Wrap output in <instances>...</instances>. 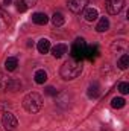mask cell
Returning <instances> with one entry per match:
<instances>
[{
    "mask_svg": "<svg viewBox=\"0 0 129 131\" xmlns=\"http://www.w3.org/2000/svg\"><path fill=\"white\" fill-rule=\"evenodd\" d=\"M81 72H82V63L79 60H73V58L65 61L59 70V73L64 79H74L81 75Z\"/></svg>",
    "mask_w": 129,
    "mask_h": 131,
    "instance_id": "cell-1",
    "label": "cell"
},
{
    "mask_svg": "<svg viewBox=\"0 0 129 131\" xmlns=\"http://www.w3.org/2000/svg\"><path fill=\"white\" fill-rule=\"evenodd\" d=\"M23 107L29 113H38L41 110V107H43V98L38 93L32 92V93H29V95L24 96V99H23Z\"/></svg>",
    "mask_w": 129,
    "mask_h": 131,
    "instance_id": "cell-2",
    "label": "cell"
},
{
    "mask_svg": "<svg viewBox=\"0 0 129 131\" xmlns=\"http://www.w3.org/2000/svg\"><path fill=\"white\" fill-rule=\"evenodd\" d=\"M85 50H87V44H85L84 38H78V40L73 43V46H71L70 55H71L73 60H79V61H81V60L85 57Z\"/></svg>",
    "mask_w": 129,
    "mask_h": 131,
    "instance_id": "cell-3",
    "label": "cell"
},
{
    "mask_svg": "<svg viewBox=\"0 0 129 131\" xmlns=\"http://www.w3.org/2000/svg\"><path fill=\"white\" fill-rule=\"evenodd\" d=\"M2 124H3V127H5L6 131H14L17 128V125H18L17 117L12 113H5L3 117H2Z\"/></svg>",
    "mask_w": 129,
    "mask_h": 131,
    "instance_id": "cell-4",
    "label": "cell"
},
{
    "mask_svg": "<svg viewBox=\"0 0 129 131\" xmlns=\"http://www.w3.org/2000/svg\"><path fill=\"white\" fill-rule=\"evenodd\" d=\"M105 5H106V11L109 14L117 15L123 9V6H125V0H106Z\"/></svg>",
    "mask_w": 129,
    "mask_h": 131,
    "instance_id": "cell-5",
    "label": "cell"
},
{
    "mask_svg": "<svg viewBox=\"0 0 129 131\" xmlns=\"http://www.w3.org/2000/svg\"><path fill=\"white\" fill-rule=\"evenodd\" d=\"M88 5V0H68V9L74 14L82 12Z\"/></svg>",
    "mask_w": 129,
    "mask_h": 131,
    "instance_id": "cell-6",
    "label": "cell"
},
{
    "mask_svg": "<svg viewBox=\"0 0 129 131\" xmlns=\"http://www.w3.org/2000/svg\"><path fill=\"white\" fill-rule=\"evenodd\" d=\"M112 52H117V53H126V49H128V43L125 40H117L112 43L111 46Z\"/></svg>",
    "mask_w": 129,
    "mask_h": 131,
    "instance_id": "cell-7",
    "label": "cell"
},
{
    "mask_svg": "<svg viewBox=\"0 0 129 131\" xmlns=\"http://www.w3.org/2000/svg\"><path fill=\"white\" fill-rule=\"evenodd\" d=\"M82 12H84V18H85L87 21H94L97 17H99L97 9H94V8H85Z\"/></svg>",
    "mask_w": 129,
    "mask_h": 131,
    "instance_id": "cell-8",
    "label": "cell"
},
{
    "mask_svg": "<svg viewBox=\"0 0 129 131\" xmlns=\"http://www.w3.org/2000/svg\"><path fill=\"white\" fill-rule=\"evenodd\" d=\"M36 49H38L40 53H47L50 50V41L47 38H41L38 41V44H36Z\"/></svg>",
    "mask_w": 129,
    "mask_h": 131,
    "instance_id": "cell-9",
    "label": "cell"
},
{
    "mask_svg": "<svg viewBox=\"0 0 129 131\" xmlns=\"http://www.w3.org/2000/svg\"><path fill=\"white\" fill-rule=\"evenodd\" d=\"M32 21L35 25H46L49 21V17L44 12H35L32 15Z\"/></svg>",
    "mask_w": 129,
    "mask_h": 131,
    "instance_id": "cell-10",
    "label": "cell"
},
{
    "mask_svg": "<svg viewBox=\"0 0 129 131\" xmlns=\"http://www.w3.org/2000/svg\"><path fill=\"white\" fill-rule=\"evenodd\" d=\"M67 50H68V47H67L65 44H56V46L52 49V55H53L55 58H61L64 53H67Z\"/></svg>",
    "mask_w": 129,
    "mask_h": 131,
    "instance_id": "cell-11",
    "label": "cell"
},
{
    "mask_svg": "<svg viewBox=\"0 0 129 131\" xmlns=\"http://www.w3.org/2000/svg\"><path fill=\"white\" fill-rule=\"evenodd\" d=\"M33 78H35V82H36V84H44V82L47 81V72L43 70V69H40V70L35 72Z\"/></svg>",
    "mask_w": 129,
    "mask_h": 131,
    "instance_id": "cell-12",
    "label": "cell"
},
{
    "mask_svg": "<svg viewBox=\"0 0 129 131\" xmlns=\"http://www.w3.org/2000/svg\"><path fill=\"white\" fill-rule=\"evenodd\" d=\"M17 66H18V60H17L15 57H9V58L5 61V69H6L8 72H14V70L17 69Z\"/></svg>",
    "mask_w": 129,
    "mask_h": 131,
    "instance_id": "cell-13",
    "label": "cell"
},
{
    "mask_svg": "<svg viewBox=\"0 0 129 131\" xmlns=\"http://www.w3.org/2000/svg\"><path fill=\"white\" fill-rule=\"evenodd\" d=\"M109 29V21H108V18L106 17H102L100 20H99V23H97V26H96V31L97 32H106Z\"/></svg>",
    "mask_w": 129,
    "mask_h": 131,
    "instance_id": "cell-14",
    "label": "cell"
},
{
    "mask_svg": "<svg viewBox=\"0 0 129 131\" xmlns=\"http://www.w3.org/2000/svg\"><path fill=\"white\" fill-rule=\"evenodd\" d=\"M64 21H65V18L61 12H55V14L52 15V23H53L55 26H62Z\"/></svg>",
    "mask_w": 129,
    "mask_h": 131,
    "instance_id": "cell-15",
    "label": "cell"
},
{
    "mask_svg": "<svg viewBox=\"0 0 129 131\" xmlns=\"http://www.w3.org/2000/svg\"><path fill=\"white\" fill-rule=\"evenodd\" d=\"M20 87H21V82H20L18 79H14V78H11V81H9V84H8V87H6V90L17 92V90H20Z\"/></svg>",
    "mask_w": 129,
    "mask_h": 131,
    "instance_id": "cell-16",
    "label": "cell"
},
{
    "mask_svg": "<svg viewBox=\"0 0 129 131\" xmlns=\"http://www.w3.org/2000/svg\"><path fill=\"white\" fill-rule=\"evenodd\" d=\"M97 55H99V50H97L96 46H87V50H85V57L87 58L93 60V58H96Z\"/></svg>",
    "mask_w": 129,
    "mask_h": 131,
    "instance_id": "cell-17",
    "label": "cell"
},
{
    "mask_svg": "<svg viewBox=\"0 0 129 131\" xmlns=\"http://www.w3.org/2000/svg\"><path fill=\"white\" fill-rule=\"evenodd\" d=\"M87 95H88L90 98H97V96L100 95V92H99V85H97L96 82H94V84H91V85L88 87V92H87Z\"/></svg>",
    "mask_w": 129,
    "mask_h": 131,
    "instance_id": "cell-18",
    "label": "cell"
},
{
    "mask_svg": "<svg viewBox=\"0 0 129 131\" xmlns=\"http://www.w3.org/2000/svg\"><path fill=\"white\" fill-rule=\"evenodd\" d=\"M126 105V101L123 98H114L111 101V107L112 108H123Z\"/></svg>",
    "mask_w": 129,
    "mask_h": 131,
    "instance_id": "cell-19",
    "label": "cell"
},
{
    "mask_svg": "<svg viewBox=\"0 0 129 131\" xmlns=\"http://www.w3.org/2000/svg\"><path fill=\"white\" fill-rule=\"evenodd\" d=\"M128 66H129V55L128 53H123L120 57V60H119V67L122 70H125V69H128Z\"/></svg>",
    "mask_w": 129,
    "mask_h": 131,
    "instance_id": "cell-20",
    "label": "cell"
},
{
    "mask_svg": "<svg viewBox=\"0 0 129 131\" xmlns=\"http://www.w3.org/2000/svg\"><path fill=\"white\" fill-rule=\"evenodd\" d=\"M9 81H11V78H8L6 75H0V90H6Z\"/></svg>",
    "mask_w": 129,
    "mask_h": 131,
    "instance_id": "cell-21",
    "label": "cell"
},
{
    "mask_svg": "<svg viewBox=\"0 0 129 131\" xmlns=\"http://www.w3.org/2000/svg\"><path fill=\"white\" fill-rule=\"evenodd\" d=\"M119 92H120L122 95H128L129 93V84L128 82H122V84L119 85Z\"/></svg>",
    "mask_w": 129,
    "mask_h": 131,
    "instance_id": "cell-22",
    "label": "cell"
},
{
    "mask_svg": "<svg viewBox=\"0 0 129 131\" xmlns=\"http://www.w3.org/2000/svg\"><path fill=\"white\" fill-rule=\"evenodd\" d=\"M46 95H50V96H56L58 95V92H56V89L55 87H46Z\"/></svg>",
    "mask_w": 129,
    "mask_h": 131,
    "instance_id": "cell-23",
    "label": "cell"
},
{
    "mask_svg": "<svg viewBox=\"0 0 129 131\" xmlns=\"http://www.w3.org/2000/svg\"><path fill=\"white\" fill-rule=\"evenodd\" d=\"M17 9H18L20 12H24V11L28 9V6L24 5V2H20V0H18V2H17Z\"/></svg>",
    "mask_w": 129,
    "mask_h": 131,
    "instance_id": "cell-24",
    "label": "cell"
},
{
    "mask_svg": "<svg viewBox=\"0 0 129 131\" xmlns=\"http://www.w3.org/2000/svg\"><path fill=\"white\" fill-rule=\"evenodd\" d=\"M24 2V5L28 6V8H31V6H35L36 5V0H23Z\"/></svg>",
    "mask_w": 129,
    "mask_h": 131,
    "instance_id": "cell-25",
    "label": "cell"
},
{
    "mask_svg": "<svg viewBox=\"0 0 129 131\" xmlns=\"http://www.w3.org/2000/svg\"><path fill=\"white\" fill-rule=\"evenodd\" d=\"M11 2H12V0H3V5L8 6V5H11Z\"/></svg>",
    "mask_w": 129,
    "mask_h": 131,
    "instance_id": "cell-26",
    "label": "cell"
}]
</instances>
